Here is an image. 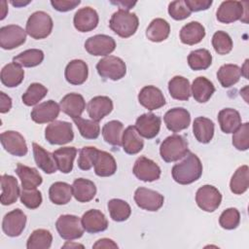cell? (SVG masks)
<instances>
[{
  "label": "cell",
  "mask_w": 249,
  "mask_h": 249,
  "mask_svg": "<svg viewBox=\"0 0 249 249\" xmlns=\"http://www.w3.org/2000/svg\"><path fill=\"white\" fill-rule=\"evenodd\" d=\"M171 174L174 181L178 184H192L200 178L202 174V163L196 154L189 151L185 159L172 167Z\"/></svg>",
  "instance_id": "1"
},
{
  "label": "cell",
  "mask_w": 249,
  "mask_h": 249,
  "mask_svg": "<svg viewBox=\"0 0 249 249\" xmlns=\"http://www.w3.org/2000/svg\"><path fill=\"white\" fill-rule=\"evenodd\" d=\"M139 25V20L134 13H129L124 10L115 12L109 21V26L112 31L122 38L132 36Z\"/></svg>",
  "instance_id": "2"
},
{
  "label": "cell",
  "mask_w": 249,
  "mask_h": 249,
  "mask_svg": "<svg viewBox=\"0 0 249 249\" xmlns=\"http://www.w3.org/2000/svg\"><path fill=\"white\" fill-rule=\"evenodd\" d=\"M188 142L187 140L178 134H173L166 137L160 144V154L161 159L165 162H173L184 158L187 153Z\"/></svg>",
  "instance_id": "3"
},
{
  "label": "cell",
  "mask_w": 249,
  "mask_h": 249,
  "mask_svg": "<svg viewBox=\"0 0 249 249\" xmlns=\"http://www.w3.org/2000/svg\"><path fill=\"white\" fill-rule=\"evenodd\" d=\"M53 22L49 14L43 11L33 13L27 19L25 31L33 39L47 38L53 30Z\"/></svg>",
  "instance_id": "4"
},
{
  "label": "cell",
  "mask_w": 249,
  "mask_h": 249,
  "mask_svg": "<svg viewBox=\"0 0 249 249\" xmlns=\"http://www.w3.org/2000/svg\"><path fill=\"white\" fill-rule=\"evenodd\" d=\"M45 138L52 145H64L74 138L72 124L64 121H53L45 129Z\"/></svg>",
  "instance_id": "5"
},
{
  "label": "cell",
  "mask_w": 249,
  "mask_h": 249,
  "mask_svg": "<svg viewBox=\"0 0 249 249\" xmlns=\"http://www.w3.org/2000/svg\"><path fill=\"white\" fill-rule=\"evenodd\" d=\"M55 228L59 236L65 240H74L83 236L84 228L78 216L65 214L58 217Z\"/></svg>",
  "instance_id": "6"
},
{
  "label": "cell",
  "mask_w": 249,
  "mask_h": 249,
  "mask_svg": "<svg viewBox=\"0 0 249 249\" xmlns=\"http://www.w3.org/2000/svg\"><path fill=\"white\" fill-rule=\"evenodd\" d=\"M96 70L100 77L118 81L124 77L126 73V65L122 58L108 55L97 62Z\"/></svg>",
  "instance_id": "7"
},
{
  "label": "cell",
  "mask_w": 249,
  "mask_h": 249,
  "mask_svg": "<svg viewBox=\"0 0 249 249\" xmlns=\"http://www.w3.org/2000/svg\"><path fill=\"white\" fill-rule=\"evenodd\" d=\"M196 201L197 206L203 211L213 212L220 206L222 195L214 186L204 185L196 191Z\"/></svg>",
  "instance_id": "8"
},
{
  "label": "cell",
  "mask_w": 249,
  "mask_h": 249,
  "mask_svg": "<svg viewBox=\"0 0 249 249\" xmlns=\"http://www.w3.org/2000/svg\"><path fill=\"white\" fill-rule=\"evenodd\" d=\"M26 40V31L16 24H9L0 28V47L4 50H13Z\"/></svg>",
  "instance_id": "9"
},
{
  "label": "cell",
  "mask_w": 249,
  "mask_h": 249,
  "mask_svg": "<svg viewBox=\"0 0 249 249\" xmlns=\"http://www.w3.org/2000/svg\"><path fill=\"white\" fill-rule=\"evenodd\" d=\"M85 49L91 55L105 56L115 51L116 42L111 36L97 34L89 37L85 42Z\"/></svg>",
  "instance_id": "10"
},
{
  "label": "cell",
  "mask_w": 249,
  "mask_h": 249,
  "mask_svg": "<svg viewBox=\"0 0 249 249\" xmlns=\"http://www.w3.org/2000/svg\"><path fill=\"white\" fill-rule=\"evenodd\" d=\"M134 201L138 207L148 211H158L164 201V197L160 193L140 187L134 193Z\"/></svg>",
  "instance_id": "11"
},
{
  "label": "cell",
  "mask_w": 249,
  "mask_h": 249,
  "mask_svg": "<svg viewBox=\"0 0 249 249\" xmlns=\"http://www.w3.org/2000/svg\"><path fill=\"white\" fill-rule=\"evenodd\" d=\"M133 174L141 181L144 182H153L160 177V166L152 160L142 156L139 157L133 166Z\"/></svg>",
  "instance_id": "12"
},
{
  "label": "cell",
  "mask_w": 249,
  "mask_h": 249,
  "mask_svg": "<svg viewBox=\"0 0 249 249\" xmlns=\"http://www.w3.org/2000/svg\"><path fill=\"white\" fill-rule=\"evenodd\" d=\"M26 224V215L19 208L8 212L2 221V230L4 233L11 237L20 235Z\"/></svg>",
  "instance_id": "13"
},
{
  "label": "cell",
  "mask_w": 249,
  "mask_h": 249,
  "mask_svg": "<svg viewBox=\"0 0 249 249\" xmlns=\"http://www.w3.org/2000/svg\"><path fill=\"white\" fill-rule=\"evenodd\" d=\"M3 148L11 155L23 157L27 154V145L24 137L18 131L7 130L1 133Z\"/></svg>",
  "instance_id": "14"
},
{
  "label": "cell",
  "mask_w": 249,
  "mask_h": 249,
  "mask_svg": "<svg viewBox=\"0 0 249 249\" xmlns=\"http://www.w3.org/2000/svg\"><path fill=\"white\" fill-rule=\"evenodd\" d=\"M163 121L167 129L172 132H179L189 126L191 123V115L187 109L176 107L165 113Z\"/></svg>",
  "instance_id": "15"
},
{
  "label": "cell",
  "mask_w": 249,
  "mask_h": 249,
  "mask_svg": "<svg viewBox=\"0 0 249 249\" xmlns=\"http://www.w3.org/2000/svg\"><path fill=\"white\" fill-rule=\"evenodd\" d=\"M160 118L153 113H146L139 116L135 123V128L138 133L147 139L156 137L160 129Z\"/></svg>",
  "instance_id": "16"
},
{
  "label": "cell",
  "mask_w": 249,
  "mask_h": 249,
  "mask_svg": "<svg viewBox=\"0 0 249 249\" xmlns=\"http://www.w3.org/2000/svg\"><path fill=\"white\" fill-rule=\"evenodd\" d=\"M243 3L239 1H224L219 6L216 17L222 23H231L242 18L244 15Z\"/></svg>",
  "instance_id": "17"
},
{
  "label": "cell",
  "mask_w": 249,
  "mask_h": 249,
  "mask_svg": "<svg viewBox=\"0 0 249 249\" xmlns=\"http://www.w3.org/2000/svg\"><path fill=\"white\" fill-rule=\"evenodd\" d=\"M99 21L97 12L90 8L85 7L78 10L73 18V23L75 28L80 32H89L93 30Z\"/></svg>",
  "instance_id": "18"
},
{
  "label": "cell",
  "mask_w": 249,
  "mask_h": 249,
  "mask_svg": "<svg viewBox=\"0 0 249 249\" xmlns=\"http://www.w3.org/2000/svg\"><path fill=\"white\" fill-rule=\"evenodd\" d=\"M60 107L53 100H48L38 104L31 111V119L37 124L53 122L59 115Z\"/></svg>",
  "instance_id": "19"
},
{
  "label": "cell",
  "mask_w": 249,
  "mask_h": 249,
  "mask_svg": "<svg viewBox=\"0 0 249 249\" xmlns=\"http://www.w3.org/2000/svg\"><path fill=\"white\" fill-rule=\"evenodd\" d=\"M138 101L143 107L150 111L159 109L165 104L163 93L155 86L144 87L138 94Z\"/></svg>",
  "instance_id": "20"
},
{
  "label": "cell",
  "mask_w": 249,
  "mask_h": 249,
  "mask_svg": "<svg viewBox=\"0 0 249 249\" xmlns=\"http://www.w3.org/2000/svg\"><path fill=\"white\" fill-rule=\"evenodd\" d=\"M81 222L84 230L89 233L101 232L108 228V221L105 215L97 209H90L84 213Z\"/></svg>",
  "instance_id": "21"
},
{
  "label": "cell",
  "mask_w": 249,
  "mask_h": 249,
  "mask_svg": "<svg viewBox=\"0 0 249 249\" xmlns=\"http://www.w3.org/2000/svg\"><path fill=\"white\" fill-rule=\"evenodd\" d=\"M87 110L91 120L99 122L112 112L113 101L108 96H94L89 101Z\"/></svg>",
  "instance_id": "22"
},
{
  "label": "cell",
  "mask_w": 249,
  "mask_h": 249,
  "mask_svg": "<svg viewBox=\"0 0 249 249\" xmlns=\"http://www.w3.org/2000/svg\"><path fill=\"white\" fill-rule=\"evenodd\" d=\"M89 75L87 63L82 59H73L65 67L64 76L66 81L74 86L82 85L86 82Z\"/></svg>",
  "instance_id": "23"
},
{
  "label": "cell",
  "mask_w": 249,
  "mask_h": 249,
  "mask_svg": "<svg viewBox=\"0 0 249 249\" xmlns=\"http://www.w3.org/2000/svg\"><path fill=\"white\" fill-rule=\"evenodd\" d=\"M60 110L71 117L72 119L81 117L86 109V102L84 97L76 92L66 94L59 102Z\"/></svg>",
  "instance_id": "24"
},
{
  "label": "cell",
  "mask_w": 249,
  "mask_h": 249,
  "mask_svg": "<svg viewBox=\"0 0 249 249\" xmlns=\"http://www.w3.org/2000/svg\"><path fill=\"white\" fill-rule=\"evenodd\" d=\"M1 189L0 201L3 205H11L15 203L20 196L18 180L12 175L3 174L1 176Z\"/></svg>",
  "instance_id": "25"
},
{
  "label": "cell",
  "mask_w": 249,
  "mask_h": 249,
  "mask_svg": "<svg viewBox=\"0 0 249 249\" xmlns=\"http://www.w3.org/2000/svg\"><path fill=\"white\" fill-rule=\"evenodd\" d=\"M122 146L128 155H135L143 149L144 141L134 125L127 126L123 132Z\"/></svg>",
  "instance_id": "26"
},
{
  "label": "cell",
  "mask_w": 249,
  "mask_h": 249,
  "mask_svg": "<svg viewBox=\"0 0 249 249\" xmlns=\"http://www.w3.org/2000/svg\"><path fill=\"white\" fill-rule=\"evenodd\" d=\"M93 166L95 174L99 177H108L117 171V162L114 157L105 151H97Z\"/></svg>",
  "instance_id": "27"
},
{
  "label": "cell",
  "mask_w": 249,
  "mask_h": 249,
  "mask_svg": "<svg viewBox=\"0 0 249 249\" xmlns=\"http://www.w3.org/2000/svg\"><path fill=\"white\" fill-rule=\"evenodd\" d=\"M191 93L198 103L207 102L215 92V87L211 81L205 77H197L191 86Z\"/></svg>",
  "instance_id": "28"
},
{
  "label": "cell",
  "mask_w": 249,
  "mask_h": 249,
  "mask_svg": "<svg viewBox=\"0 0 249 249\" xmlns=\"http://www.w3.org/2000/svg\"><path fill=\"white\" fill-rule=\"evenodd\" d=\"M16 173L21 181V187L24 190L36 189L42 184V176L39 174L36 168L29 167L22 163H18L16 167Z\"/></svg>",
  "instance_id": "29"
},
{
  "label": "cell",
  "mask_w": 249,
  "mask_h": 249,
  "mask_svg": "<svg viewBox=\"0 0 249 249\" xmlns=\"http://www.w3.org/2000/svg\"><path fill=\"white\" fill-rule=\"evenodd\" d=\"M72 192L76 200L79 202H89L96 195V187L90 180L78 178L72 184Z\"/></svg>",
  "instance_id": "30"
},
{
  "label": "cell",
  "mask_w": 249,
  "mask_h": 249,
  "mask_svg": "<svg viewBox=\"0 0 249 249\" xmlns=\"http://www.w3.org/2000/svg\"><path fill=\"white\" fill-rule=\"evenodd\" d=\"M205 36V28L198 21H191L180 30V40L186 45L198 44Z\"/></svg>",
  "instance_id": "31"
},
{
  "label": "cell",
  "mask_w": 249,
  "mask_h": 249,
  "mask_svg": "<svg viewBox=\"0 0 249 249\" xmlns=\"http://www.w3.org/2000/svg\"><path fill=\"white\" fill-rule=\"evenodd\" d=\"M33 156L37 166L47 174L54 173L57 170V165L53 154L46 151L37 143L32 144Z\"/></svg>",
  "instance_id": "32"
},
{
  "label": "cell",
  "mask_w": 249,
  "mask_h": 249,
  "mask_svg": "<svg viewBox=\"0 0 249 249\" xmlns=\"http://www.w3.org/2000/svg\"><path fill=\"white\" fill-rule=\"evenodd\" d=\"M193 133L199 143H209L214 135V123L208 118L197 117L193 124Z\"/></svg>",
  "instance_id": "33"
},
{
  "label": "cell",
  "mask_w": 249,
  "mask_h": 249,
  "mask_svg": "<svg viewBox=\"0 0 249 249\" xmlns=\"http://www.w3.org/2000/svg\"><path fill=\"white\" fill-rule=\"evenodd\" d=\"M220 127L225 133H233L241 125V117L235 109L225 108L218 114Z\"/></svg>",
  "instance_id": "34"
},
{
  "label": "cell",
  "mask_w": 249,
  "mask_h": 249,
  "mask_svg": "<svg viewBox=\"0 0 249 249\" xmlns=\"http://www.w3.org/2000/svg\"><path fill=\"white\" fill-rule=\"evenodd\" d=\"M23 78H24V71L22 70L20 65L15 62L6 64L1 70L0 79L2 84L7 88L18 87V85L21 84V82L23 81Z\"/></svg>",
  "instance_id": "35"
},
{
  "label": "cell",
  "mask_w": 249,
  "mask_h": 249,
  "mask_svg": "<svg viewBox=\"0 0 249 249\" xmlns=\"http://www.w3.org/2000/svg\"><path fill=\"white\" fill-rule=\"evenodd\" d=\"M77 155L75 147H62L53 153L57 169L62 173H69L73 169V162Z\"/></svg>",
  "instance_id": "36"
},
{
  "label": "cell",
  "mask_w": 249,
  "mask_h": 249,
  "mask_svg": "<svg viewBox=\"0 0 249 249\" xmlns=\"http://www.w3.org/2000/svg\"><path fill=\"white\" fill-rule=\"evenodd\" d=\"M170 33L169 23L160 18H155L151 21L146 30V37L152 42H161L167 39Z\"/></svg>",
  "instance_id": "37"
},
{
  "label": "cell",
  "mask_w": 249,
  "mask_h": 249,
  "mask_svg": "<svg viewBox=\"0 0 249 249\" xmlns=\"http://www.w3.org/2000/svg\"><path fill=\"white\" fill-rule=\"evenodd\" d=\"M168 91L172 98L177 100H188L191 96V85L188 79L175 76L168 82Z\"/></svg>",
  "instance_id": "38"
},
{
  "label": "cell",
  "mask_w": 249,
  "mask_h": 249,
  "mask_svg": "<svg viewBox=\"0 0 249 249\" xmlns=\"http://www.w3.org/2000/svg\"><path fill=\"white\" fill-rule=\"evenodd\" d=\"M73 196L72 186L65 182H54L49 190V196L53 203L63 205L70 201Z\"/></svg>",
  "instance_id": "39"
},
{
  "label": "cell",
  "mask_w": 249,
  "mask_h": 249,
  "mask_svg": "<svg viewBox=\"0 0 249 249\" xmlns=\"http://www.w3.org/2000/svg\"><path fill=\"white\" fill-rule=\"evenodd\" d=\"M124 124L120 121H110L102 127V136L105 142L112 146H122Z\"/></svg>",
  "instance_id": "40"
},
{
  "label": "cell",
  "mask_w": 249,
  "mask_h": 249,
  "mask_svg": "<svg viewBox=\"0 0 249 249\" xmlns=\"http://www.w3.org/2000/svg\"><path fill=\"white\" fill-rule=\"evenodd\" d=\"M241 77L240 68L236 64H224L217 72V79L223 88L235 85Z\"/></svg>",
  "instance_id": "41"
},
{
  "label": "cell",
  "mask_w": 249,
  "mask_h": 249,
  "mask_svg": "<svg viewBox=\"0 0 249 249\" xmlns=\"http://www.w3.org/2000/svg\"><path fill=\"white\" fill-rule=\"evenodd\" d=\"M249 187V168L248 165L244 164L239 166L230 182L231 191L235 195H241L247 191Z\"/></svg>",
  "instance_id": "42"
},
{
  "label": "cell",
  "mask_w": 249,
  "mask_h": 249,
  "mask_svg": "<svg viewBox=\"0 0 249 249\" xmlns=\"http://www.w3.org/2000/svg\"><path fill=\"white\" fill-rule=\"evenodd\" d=\"M53 242V235L50 231L38 229L29 235L26 248L27 249H49Z\"/></svg>",
  "instance_id": "43"
},
{
  "label": "cell",
  "mask_w": 249,
  "mask_h": 249,
  "mask_svg": "<svg viewBox=\"0 0 249 249\" xmlns=\"http://www.w3.org/2000/svg\"><path fill=\"white\" fill-rule=\"evenodd\" d=\"M212 63V55L206 49L193 51L188 55V64L195 71L205 70Z\"/></svg>",
  "instance_id": "44"
},
{
  "label": "cell",
  "mask_w": 249,
  "mask_h": 249,
  "mask_svg": "<svg viewBox=\"0 0 249 249\" xmlns=\"http://www.w3.org/2000/svg\"><path fill=\"white\" fill-rule=\"evenodd\" d=\"M108 210L112 220L116 222H123L129 218L131 208L129 204L120 198H113L108 201Z\"/></svg>",
  "instance_id": "45"
},
{
  "label": "cell",
  "mask_w": 249,
  "mask_h": 249,
  "mask_svg": "<svg viewBox=\"0 0 249 249\" xmlns=\"http://www.w3.org/2000/svg\"><path fill=\"white\" fill-rule=\"evenodd\" d=\"M44 60V53L39 49H29L13 58V62L23 67H35Z\"/></svg>",
  "instance_id": "46"
},
{
  "label": "cell",
  "mask_w": 249,
  "mask_h": 249,
  "mask_svg": "<svg viewBox=\"0 0 249 249\" xmlns=\"http://www.w3.org/2000/svg\"><path fill=\"white\" fill-rule=\"evenodd\" d=\"M79 129L80 134L86 139H96L100 133L98 122L93 120H85L81 117L72 119Z\"/></svg>",
  "instance_id": "47"
},
{
  "label": "cell",
  "mask_w": 249,
  "mask_h": 249,
  "mask_svg": "<svg viewBox=\"0 0 249 249\" xmlns=\"http://www.w3.org/2000/svg\"><path fill=\"white\" fill-rule=\"evenodd\" d=\"M47 93L48 89L45 86L39 83H33L22 94L21 99L26 106H33L41 101L47 95Z\"/></svg>",
  "instance_id": "48"
},
{
  "label": "cell",
  "mask_w": 249,
  "mask_h": 249,
  "mask_svg": "<svg viewBox=\"0 0 249 249\" xmlns=\"http://www.w3.org/2000/svg\"><path fill=\"white\" fill-rule=\"evenodd\" d=\"M212 46L218 54H227L232 50V40L225 31H217L212 37Z\"/></svg>",
  "instance_id": "49"
},
{
  "label": "cell",
  "mask_w": 249,
  "mask_h": 249,
  "mask_svg": "<svg viewBox=\"0 0 249 249\" xmlns=\"http://www.w3.org/2000/svg\"><path fill=\"white\" fill-rule=\"evenodd\" d=\"M239 223H240L239 211L233 207L224 210L219 218V224L225 230L236 229Z\"/></svg>",
  "instance_id": "50"
},
{
  "label": "cell",
  "mask_w": 249,
  "mask_h": 249,
  "mask_svg": "<svg viewBox=\"0 0 249 249\" xmlns=\"http://www.w3.org/2000/svg\"><path fill=\"white\" fill-rule=\"evenodd\" d=\"M98 149L95 147L88 146L83 147L79 151V158H78V166L82 170H89L93 164L94 160L96 157Z\"/></svg>",
  "instance_id": "51"
},
{
  "label": "cell",
  "mask_w": 249,
  "mask_h": 249,
  "mask_svg": "<svg viewBox=\"0 0 249 249\" xmlns=\"http://www.w3.org/2000/svg\"><path fill=\"white\" fill-rule=\"evenodd\" d=\"M232 145L239 151H246L249 148V124H242L232 135Z\"/></svg>",
  "instance_id": "52"
},
{
  "label": "cell",
  "mask_w": 249,
  "mask_h": 249,
  "mask_svg": "<svg viewBox=\"0 0 249 249\" xmlns=\"http://www.w3.org/2000/svg\"><path fill=\"white\" fill-rule=\"evenodd\" d=\"M20 201L23 205H25L29 209H36L42 203V195L41 192L37 189L24 190L22 189L20 192Z\"/></svg>",
  "instance_id": "53"
},
{
  "label": "cell",
  "mask_w": 249,
  "mask_h": 249,
  "mask_svg": "<svg viewBox=\"0 0 249 249\" xmlns=\"http://www.w3.org/2000/svg\"><path fill=\"white\" fill-rule=\"evenodd\" d=\"M191 11L184 0H176L168 5V14L175 20H182L191 16Z\"/></svg>",
  "instance_id": "54"
},
{
  "label": "cell",
  "mask_w": 249,
  "mask_h": 249,
  "mask_svg": "<svg viewBox=\"0 0 249 249\" xmlns=\"http://www.w3.org/2000/svg\"><path fill=\"white\" fill-rule=\"evenodd\" d=\"M81 3L80 0H52L51 5L58 12H68L75 9Z\"/></svg>",
  "instance_id": "55"
},
{
  "label": "cell",
  "mask_w": 249,
  "mask_h": 249,
  "mask_svg": "<svg viewBox=\"0 0 249 249\" xmlns=\"http://www.w3.org/2000/svg\"><path fill=\"white\" fill-rule=\"evenodd\" d=\"M187 7L191 12L204 11L210 8L212 5V0H184Z\"/></svg>",
  "instance_id": "56"
},
{
  "label": "cell",
  "mask_w": 249,
  "mask_h": 249,
  "mask_svg": "<svg viewBox=\"0 0 249 249\" xmlns=\"http://www.w3.org/2000/svg\"><path fill=\"white\" fill-rule=\"evenodd\" d=\"M12 108V99L5 92H0V112L2 114L7 113Z\"/></svg>",
  "instance_id": "57"
},
{
  "label": "cell",
  "mask_w": 249,
  "mask_h": 249,
  "mask_svg": "<svg viewBox=\"0 0 249 249\" xmlns=\"http://www.w3.org/2000/svg\"><path fill=\"white\" fill-rule=\"evenodd\" d=\"M93 248H118L117 243H115L112 239L109 238H101L97 240L93 246Z\"/></svg>",
  "instance_id": "58"
},
{
  "label": "cell",
  "mask_w": 249,
  "mask_h": 249,
  "mask_svg": "<svg viewBox=\"0 0 249 249\" xmlns=\"http://www.w3.org/2000/svg\"><path fill=\"white\" fill-rule=\"evenodd\" d=\"M112 3L121 6V10H124V11L130 10L136 4V2H128V1H124H124H117V2H112Z\"/></svg>",
  "instance_id": "59"
},
{
  "label": "cell",
  "mask_w": 249,
  "mask_h": 249,
  "mask_svg": "<svg viewBox=\"0 0 249 249\" xmlns=\"http://www.w3.org/2000/svg\"><path fill=\"white\" fill-rule=\"evenodd\" d=\"M6 5H7V2L6 1H2L1 2V19H4V18L6 17V14H7V11H8V8L6 7Z\"/></svg>",
  "instance_id": "60"
},
{
  "label": "cell",
  "mask_w": 249,
  "mask_h": 249,
  "mask_svg": "<svg viewBox=\"0 0 249 249\" xmlns=\"http://www.w3.org/2000/svg\"><path fill=\"white\" fill-rule=\"evenodd\" d=\"M14 6L16 7H21V6H24V5H27L28 3H30V1H27V2H22V1H12L11 2Z\"/></svg>",
  "instance_id": "61"
},
{
  "label": "cell",
  "mask_w": 249,
  "mask_h": 249,
  "mask_svg": "<svg viewBox=\"0 0 249 249\" xmlns=\"http://www.w3.org/2000/svg\"><path fill=\"white\" fill-rule=\"evenodd\" d=\"M63 247H64V248H66V247H70V248H71V247H82V248H83L84 246H83V245H81V244H77V243H76V244H71V243H65V244L63 245Z\"/></svg>",
  "instance_id": "62"
}]
</instances>
